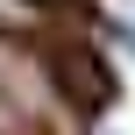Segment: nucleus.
<instances>
[{"label":"nucleus","instance_id":"obj_1","mask_svg":"<svg viewBox=\"0 0 135 135\" xmlns=\"http://www.w3.org/2000/svg\"><path fill=\"white\" fill-rule=\"evenodd\" d=\"M50 114H57L50 64L21 36H0V135H43Z\"/></svg>","mask_w":135,"mask_h":135},{"label":"nucleus","instance_id":"obj_2","mask_svg":"<svg viewBox=\"0 0 135 135\" xmlns=\"http://www.w3.org/2000/svg\"><path fill=\"white\" fill-rule=\"evenodd\" d=\"M36 14H43V7H28V0H0V36H21V28H36Z\"/></svg>","mask_w":135,"mask_h":135},{"label":"nucleus","instance_id":"obj_3","mask_svg":"<svg viewBox=\"0 0 135 135\" xmlns=\"http://www.w3.org/2000/svg\"><path fill=\"white\" fill-rule=\"evenodd\" d=\"M28 7H50V0H28Z\"/></svg>","mask_w":135,"mask_h":135}]
</instances>
